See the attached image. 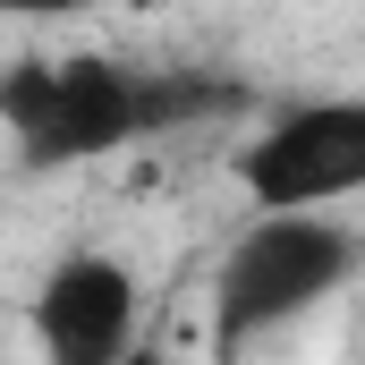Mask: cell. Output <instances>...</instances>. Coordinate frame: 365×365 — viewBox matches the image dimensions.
I'll return each instance as SVG.
<instances>
[{
    "instance_id": "7a4b0ae2",
    "label": "cell",
    "mask_w": 365,
    "mask_h": 365,
    "mask_svg": "<svg viewBox=\"0 0 365 365\" xmlns=\"http://www.w3.org/2000/svg\"><path fill=\"white\" fill-rule=\"evenodd\" d=\"M357 272H365V230L349 212H255L204 289L212 365H238L255 340H272L323 297H340Z\"/></svg>"
},
{
    "instance_id": "3957f363",
    "label": "cell",
    "mask_w": 365,
    "mask_h": 365,
    "mask_svg": "<svg viewBox=\"0 0 365 365\" xmlns=\"http://www.w3.org/2000/svg\"><path fill=\"white\" fill-rule=\"evenodd\" d=\"M238 187L255 212H349L365 195V93L280 102L238 145Z\"/></svg>"
},
{
    "instance_id": "6da1fadb",
    "label": "cell",
    "mask_w": 365,
    "mask_h": 365,
    "mask_svg": "<svg viewBox=\"0 0 365 365\" xmlns=\"http://www.w3.org/2000/svg\"><path fill=\"white\" fill-rule=\"evenodd\" d=\"M212 110L204 77H162L128 68L110 51H68V60H17L0 86V119L26 170H68V162H110L145 136H170Z\"/></svg>"
},
{
    "instance_id": "277c9868",
    "label": "cell",
    "mask_w": 365,
    "mask_h": 365,
    "mask_svg": "<svg viewBox=\"0 0 365 365\" xmlns=\"http://www.w3.org/2000/svg\"><path fill=\"white\" fill-rule=\"evenodd\" d=\"M26 331L43 365H119L145 349V280L102 247H68L26 297Z\"/></svg>"
},
{
    "instance_id": "52a82bcc",
    "label": "cell",
    "mask_w": 365,
    "mask_h": 365,
    "mask_svg": "<svg viewBox=\"0 0 365 365\" xmlns=\"http://www.w3.org/2000/svg\"><path fill=\"white\" fill-rule=\"evenodd\" d=\"M357 365H365V357H357Z\"/></svg>"
},
{
    "instance_id": "5b68a950",
    "label": "cell",
    "mask_w": 365,
    "mask_h": 365,
    "mask_svg": "<svg viewBox=\"0 0 365 365\" xmlns=\"http://www.w3.org/2000/svg\"><path fill=\"white\" fill-rule=\"evenodd\" d=\"M9 17H86V9H102V0H0Z\"/></svg>"
},
{
    "instance_id": "8992f818",
    "label": "cell",
    "mask_w": 365,
    "mask_h": 365,
    "mask_svg": "<svg viewBox=\"0 0 365 365\" xmlns=\"http://www.w3.org/2000/svg\"><path fill=\"white\" fill-rule=\"evenodd\" d=\"M119 365H170V349H162V340L145 331V349H136V357H119Z\"/></svg>"
}]
</instances>
